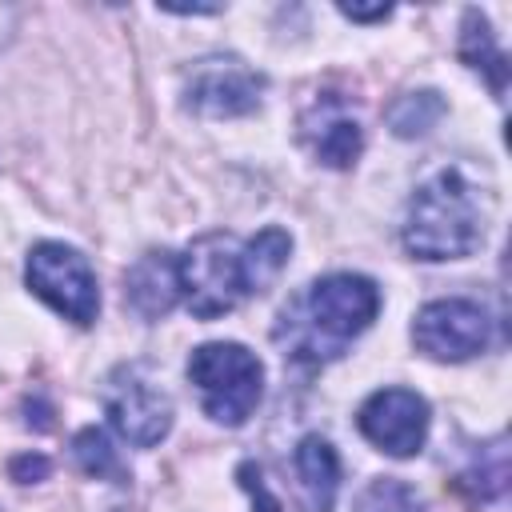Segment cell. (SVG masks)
I'll return each instance as SVG.
<instances>
[{
  "label": "cell",
  "mask_w": 512,
  "mask_h": 512,
  "mask_svg": "<svg viewBox=\"0 0 512 512\" xmlns=\"http://www.w3.org/2000/svg\"><path fill=\"white\" fill-rule=\"evenodd\" d=\"M484 204L460 168H440L408 200L400 240L416 260H460L484 240Z\"/></svg>",
  "instance_id": "7a4b0ae2"
},
{
  "label": "cell",
  "mask_w": 512,
  "mask_h": 512,
  "mask_svg": "<svg viewBox=\"0 0 512 512\" xmlns=\"http://www.w3.org/2000/svg\"><path fill=\"white\" fill-rule=\"evenodd\" d=\"M24 280L52 312H60L72 324H92L100 312V288L88 260L60 240H44L28 252Z\"/></svg>",
  "instance_id": "5b68a950"
},
{
  "label": "cell",
  "mask_w": 512,
  "mask_h": 512,
  "mask_svg": "<svg viewBox=\"0 0 512 512\" xmlns=\"http://www.w3.org/2000/svg\"><path fill=\"white\" fill-rule=\"evenodd\" d=\"M188 380L196 384L204 412L224 428H240L264 396V364L232 340L200 344L188 356Z\"/></svg>",
  "instance_id": "3957f363"
},
{
  "label": "cell",
  "mask_w": 512,
  "mask_h": 512,
  "mask_svg": "<svg viewBox=\"0 0 512 512\" xmlns=\"http://www.w3.org/2000/svg\"><path fill=\"white\" fill-rule=\"evenodd\" d=\"M356 424L368 444L404 460L416 456L428 440V400L412 388H380L360 404Z\"/></svg>",
  "instance_id": "9c48e42d"
},
{
  "label": "cell",
  "mask_w": 512,
  "mask_h": 512,
  "mask_svg": "<svg viewBox=\"0 0 512 512\" xmlns=\"http://www.w3.org/2000/svg\"><path fill=\"white\" fill-rule=\"evenodd\" d=\"M340 16L360 20V24H372V20H388V16H392V8H388V4H380V8H356V4H340Z\"/></svg>",
  "instance_id": "44dd1931"
},
{
  "label": "cell",
  "mask_w": 512,
  "mask_h": 512,
  "mask_svg": "<svg viewBox=\"0 0 512 512\" xmlns=\"http://www.w3.org/2000/svg\"><path fill=\"white\" fill-rule=\"evenodd\" d=\"M288 252H292V236L284 228H264L256 232L248 244H240V260H244V288L248 296L264 292L288 264Z\"/></svg>",
  "instance_id": "5bb4252c"
},
{
  "label": "cell",
  "mask_w": 512,
  "mask_h": 512,
  "mask_svg": "<svg viewBox=\"0 0 512 512\" xmlns=\"http://www.w3.org/2000/svg\"><path fill=\"white\" fill-rule=\"evenodd\" d=\"M296 476H300V492L304 504L312 512H328L340 488V456L324 436H304L296 444Z\"/></svg>",
  "instance_id": "7c38bea8"
},
{
  "label": "cell",
  "mask_w": 512,
  "mask_h": 512,
  "mask_svg": "<svg viewBox=\"0 0 512 512\" xmlns=\"http://www.w3.org/2000/svg\"><path fill=\"white\" fill-rule=\"evenodd\" d=\"M8 472H12V480H20V484H36V480H44V476L52 472V464H48V456H40V452H24V456H16V460L8 464Z\"/></svg>",
  "instance_id": "d6986e66"
},
{
  "label": "cell",
  "mask_w": 512,
  "mask_h": 512,
  "mask_svg": "<svg viewBox=\"0 0 512 512\" xmlns=\"http://www.w3.org/2000/svg\"><path fill=\"white\" fill-rule=\"evenodd\" d=\"M380 312V288L360 272H332L312 280L296 300L284 304L276 344L284 356L304 364L336 360Z\"/></svg>",
  "instance_id": "6da1fadb"
},
{
  "label": "cell",
  "mask_w": 512,
  "mask_h": 512,
  "mask_svg": "<svg viewBox=\"0 0 512 512\" xmlns=\"http://www.w3.org/2000/svg\"><path fill=\"white\" fill-rule=\"evenodd\" d=\"M460 480H464V488H468L476 500H496V496H504V488H508V448H504V436L480 444Z\"/></svg>",
  "instance_id": "9a60e30c"
},
{
  "label": "cell",
  "mask_w": 512,
  "mask_h": 512,
  "mask_svg": "<svg viewBox=\"0 0 512 512\" xmlns=\"http://www.w3.org/2000/svg\"><path fill=\"white\" fill-rule=\"evenodd\" d=\"M72 456H76V464H80L88 476H96V480H116V484L128 480V468H124L120 452L112 448V440H108L100 428H80V432L72 436Z\"/></svg>",
  "instance_id": "2e32d148"
},
{
  "label": "cell",
  "mask_w": 512,
  "mask_h": 512,
  "mask_svg": "<svg viewBox=\"0 0 512 512\" xmlns=\"http://www.w3.org/2000/svg\"><path fill=\"white\" fill-rule=\"evenodd\" d=\"M176 264H180V300L196 320H216L248 296L240 244L228 232H208L192 240L188 252L176 256Z\"/></svg>",
  "instance_id": "277c9868"
},
{
  "label": "cell",
  "mask_w": 512,
  "mask_h": 512,
  "mask_svg": "<svg viewBox=\"0 0 512 512\" xmlns=\"http://www.w3.org/2000/svg\"><path fill=\"white\" fill-rule=\"evenodd\" d=\"M260 92H264V76L252 72L236 56H204L192 64V72L184 80L188 108L200 116H216V120L256 112Z\"/></svg>",
  "instance_id": "ba28073f"
},
{
  "label": "cell",
  "mask_w": 512,
  "mask_h": 512,
  "mask_svg": "<svg viewBox=\"0 0 512 512\" xmlns=\"http://www.w3.org/2000/svg\"><path fill=\"white\" fill-rule=\"evenodd\" d=\"M460 60L476 72H484V80L492 84V92L504 100V88H508V60L504 52L496 48V36L484 20L480 8H468L464 12V24H460Z\"/></svg>",
  "instance_id": "4fadbf2b"
},
{
  "label": "cell",
  "mask_w": 512,
  "mask_h": 512,
  "mask_svg": "<svg viewBox=\"0 0 512 512\" xmlns=\"http://www.w3.org/2000/svg\"><path fill=\"white\" fill-rule=\"evenodd\" d=\"M300 136L316 152V160L328 168H352L364 148V132H360L356 116H348L336 96H324L304 112Z\"/></svg>",
  "instance_id": "30bf717a"
},
{
  "label": "cell",
  "mask_w": 512,
  "mask_h": 512,
  "mask_svg": "<svg viewBox=\"0 0 512 512\" xmlns=\"http://www.w3.org/2000/svg\"><path fill=\"white\" fill-rule=\"evenodd\" d=\"M352 512H424V500L412 484H404L396 476H376L360 488Z\"/></svg>",
  "instance_id": "ac0fdd59"
},
{
  "label": "cell",
  "mask_w": 512,
  "mask_h": 512,
  "mask_svg": "<svg viewBox=\"0 0 512 512\" xmlns=\"http://www.w3.org/2000/svg\"><path fill=\"white\" fill-rule=\"evenodd\" d=\"M440 116H444L440 92H408L388 108V128L408 140V136H424Z\"/></svg>",
  "instance_id": "e0dca14e"
},
{
  "label": "cell",
  "mask_w": 512,
  "mask_h": 512,
  "mask_svg": "<svg viewBox=\"0 0 512 512\" xmlns=\"http://www.w3.org/2000/svg\"><path fill=\"white\" fill-rule=\"evenodd\" d=\"M488 340H492L488 312L464 296L432 300L412 320V344L432 360H448V364L472 360L488 348Z\"/></svg>",
  "instance_id": "52a82bcc"
},
{
  "label": "cell",
  "mask_w": 512,
  "mask_h": 512,
  "mask_svg": "<svg viewBox=\"0 0 512 512\" xmlns=\"http://www.w3.org/2000/svg\"><path fill=\"white\" fill-rule=\"evenodd\" d=\"M240 484L248 488V496H252V504H256V512H280V504L268 496V488H264V480H260V468L256 464H240Z\"/></svg>",
  "instance_id": "ffe728a7"
},
{
  "label": "cell",
  "mask_w": 512,
  "mask_h": 512,
  "mask_svg": "<svg viewBox=\"0 0 512 512\" xmlns=\"http://www.w3.org/2000/svg\"><path fill=\"white\" fill-rule=\"evenodd\" d=\"M104 412H108V424L136 448L160 444L172 428V400L140 364H124L108 376Z\"/></svg>",
  "instance_id": "8992f818"
},
{
  "label": "cell",
  "mask_w": 512,
  "mask_h": 512,
  "mask_svg": "<svg viewBox=\"0 0 512 512\" xmlns=\"http://www.w3.org/2000/svg\"><path fill=\"white\" fill-rule=\"evenodd\" d=\"M124 300L144 320H160L180 300V264L172 252H144L124 276Z\"/></svg>",
  "instance_id": "8fae6325"
}]
</instances>
